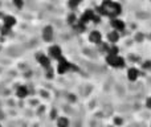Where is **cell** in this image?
I'll use <instances>...</instances> for the list:
<instances>
[{
    "label": "cell",
    "mask_w": 151,
    "mask_h": 127,
    "mask_svg": "<svg viewBox=\"0 0 151 127\" xmlns=\"http://www.w3.org/2000/svg\"><path fill=\"white\" fill-rule=\"evenodd\" d=\"M137 39H138V40H143V34H141V33H139L138 36H137Z\"/></svg>",
    "instance_id": "obj_22"
},
{
    "label": "cell",
    "mask_w": 151,
    "mask_h": 127,
    "mask_svg": "<svg viewBox=\"0 0 151 127\" xmlns=\"http://www.w3.org/2000/svg\"><path fill=\"white\" fill-rule=\"evenodd\" d=\"M146 106L149 107V109H151V97H150V98L146 101Z\"/></svg>",
    "instance_id": "obj_20"
},
{
    "label": "cell",
    "mask_w": 151,
    "mask_h": 127,
    "mask_svg": "<svg viewBox=\"0 0 151 127\" xmlns=\"http://www.w3.org/2000/svg\"><path fill=\"white\" fill-rule=\"evenodd\" d=\"M3 24H4L5 27H8V28H12L13 25H16V19L13 17L12 15H7L3 19Z\"/></svg>",
    "instance_id": "obj_10"
},
{
    "label": "cell",
    "mask_w": 151,
    "mask_h": 127,
    "mask_svg": "<svg viewBox=\"0 0 151 127\" xmlns=\"http://www.w3.org/2000/svg\"><path fill=\"white\" fill-rule=\"evenodd\" d=\"M48 57H49L50 60L60 61L61 58L64 57V56H63V50H61V48L58 47V45H50V47L48 48Z\"/></svg>",
    "instance_id": "obj_2"
},
{
    "label": "cell",
    "mask_w": 151,
    "mask_h": 127,
    "mask_svg": "<svg viewBox=\"0 0 151 127\" xmlns=\"http://www.w3.org/2000/svg\"><path fill=\"white\" fill-rule=\"evenodd\" d=\"M81 1H82V0H69V7L70 8H76V7H78V5L81 4Z\"/></svg>",
    "instance_id": "obj_16"
},
{
    "label": "cell",
    "mask_w": 151,
    "mask_h": 127,
    "mask_svg": "<svg viewBox=\"0 0 151 127\" xmlns=\"http://www.w3.org/2000/svg\"><path fill=\"white\" fill-rule=\"evenodd\" d=\"M143 66L145 67H151V62H150V61H147V62H145Z\"/></svg>",
    "instance_id": "obj_21"
},
{
    "label": "cell",
    "mask_w": 151,
    "mask_h": 127,
    "mask_svg": "<svg viewBox=\"0 0 151 127\" xmlns=\"http://www.w3.org/2000/svg\"><path fill=\"white\" fill-rule=\"evenodd\" d=\"M122 11V7L121 4L115 1H111V0H104L101 5L97 8V13L99 16H109L111 19H115Z\"/></svg>",
    "instance_id": "obj_1"
},
{
    "label": "cell",
    "mask_w": 151,
    "mask_h": 127,
    "mask_svg": "<svg viewBox=\"0 0 151 127\" xmlns=\"http://www.w3.org/2000/svg\"><path fill=\"white\" fill-rule=\"evenodd\" d=\"M16 95L21 99L25 98V97H28V88H27V86H20V88H17Z\"/></svg>",
    "instance_id": "obj_12"
},
{
    "label": "cell",
    "mask_w": 151,
    "mask_h": 127,
    "mask_svg": "<svg viewBox=\"0 0 151 127\" xmlns=\"http://www.w3.org/2000/svg\"><path fill=\"white\" fill-rule=\"evenodd\" d=\"M94 16H96V12H94V11H91V9H86L85 12H83L82 17H81L80 23L86 24L88 21H93V17H94Z\"/></svg>",
    "instance_id": "obj_7"
},
{
    "label": "cell",
    "mask_w": 151,
    "mask_h": 127,
    "mask_svg": "<svg viewBox=\"0 0 151 127\" xmlns=\"http://www.w3.org/2000/svg\"><path fill=\"white\" fill-rule=\"evenodd\" d=\"M107 39H109V41L110 42H117L118 41V39H119V33H118L117 31H113V32H110L109 34H107Z\"/></svg>",
    "instance_id": "obj_14"
},
{
    "label": "cell",
    "mask_w": 151,
    "mask_h": 127,
    "mask_svg": "<svg viewBox=\"0 0 151 127\" xmlns=\"http://www.w3.org/2000/svg\"><path fill=\"white\" fill-rule=\"evenodd\" d=\"M73 69H77V67L73 66V64L69 62L68 60H65V58H61L60 61H58V66H57V72L58 74H65L66 72H69V70H73Z\"/></svg>",
    "instance_id": "obj_3"
},
{
    "label": "cell",
    "mask_w": 151,
    "mask_h": 127,
    "mask_svg": "<svg viewBox=\"0 0 151 127\" xmlns=\"http://www.w3.org/2000/svg\"><path fill=\"white\" fill-rule=\"evenodd\" d=\"M106 62L113 67H123L125 66V60L119 56H106Z\"/></svg>",
    "instance_id": "obj_4"
},
{
    "label": "cell",
    "mask_w": 151,
    "mask_h": 127,
    "mask_svg": "<svg viewBox=\"0 0 151 127\" xmlns=\"http://www.w3.org/2000/svg\"><path fill=\"white\" fill-rule=\"evenodd\" d=\"M12 1H13V5H15L16 8H23L24 0H12Z\"/></svg>",
    "instance_id": "obj_17"
},
{
    "label": "cell",
    "mask_w": 151,
    "mask_h": 127,
    "mask_svg": "<svg viewBox=\"0 0 151 127\" xmlns=\"http://www.w3.org/2000/svg\"><path fill=\"white\" fill-rule=\"evenodd\" d=\"M68 20H69V24H74L76 23V16L74 15H70Z\"/></svg>",
    "instance_id": "obj_19"
},
{
    "label": "cell",
    "mask_w": 151,
    "mask_h": 127,
    "mask_svg": "<svg viewBox=\"0 0 151 127\" xmlns=\"http://www.w3.org/2000/svg\"><path fill=\"white\" fill-rule=\"evenodd\" d=\"M111 27L115 29L117 32H121V31H123L125 29V23H123L122 20H119V19H113L111 20Z\"/></svg>",
    "instance_id": "obj_9"
},
{
    "label": "cell",
    "mask_w": 151,
    "mask_h": 127,
    "mask_svg": "<svg viewBox=\"0 0 151 127\" xmlns=\"http://www.w3.org/2000/svg\"><path fill=\"white\" fill-rule=\"evenodd\" d=\"M138 77H139V70L138 69H135V67H130V69L127 70V78L130 81H135Z\"/></svg>",
    "instance_id": "obj_11"
},
{
    "label": "cell",
    "mask_w": 151,
    "mask_h": 127,
    "mask_svg": "<svg viewBox=\"0 0 151 127\" xmlns=\"http://www.w3.org/2000/svg\"><path fill=\"white\" fill-rule=\"evenodd\" d=\"M57 127H69V119L65 117L57 118Z\"/></svg>",
    "instance_id": "obj_13"
},
{
    "label": "cell",
    "mask_w": 151,
    "mask_h": 127,
    "mask_svg": "<svg viewBox=\"0 0 151 127\" xmlns=\"http://www.w3.org/2000/svg\"><path fill=\"white\" fill-rule=\"evenodd\" d=\"M89 40H90V42H93V44H101L102 36L98 31H93V32H90V34H89Z\"/></svg>",
    "instance_id": "obj_8"
},
{
    "label": "cell",
    "mask_w": 151,
    "mask_h": 127,
    "mask_svg": "<svg viewBox=\"0 0 151 127\" xmlns=\"http://www.w3.org/2000/svg\"><path fill=\"white\" fill-rule=\"evenodd\" d=\"M115 122H117L118 125H119V123H122V119H115Z\"/></svg>",
    "instance_id": "obj_23"
},
{
    "label": "cell",
    "mask_w": 151,
    "mask_h": 127,
    "mask_svg": "<svg viewBox=\"0 0 151 127\" xmlns=\"http://www.w3.org/2000/svg\"><path fill=\"white\" fill-rule=\"evenodd\" d=\"M0 31H1V34H8V32H11V28H8V27L3 25Z\"/></svg>",
    "instance_id": "obj_18"
},
{
    "label": "cell",
    "mask_w": 151,
    "mask_h": 127,
    "mask_svg": "<svg viewBox=\"0 0 151 127\" xmlns=\"http://www.w3.org/2000/svg\"><path fill=\"white\" fill-rule=\"evenodd\" d=\"M37 61H39V64L41 65L44 69H52V65H50V58L48 57V55H37L36 56Z\"/></svg>",
    "instance_id": "obj_5"
},
{
    "label": "cell",
    "mask_w": 151,
    "mask_h": 127,
    "mask_svg": "<svg viewBox=\"0 0 151 127\" xmlns=\"http://www.w3.org/2000/svg\"><path fill=\"white\" fill-rule=\"evenodd\" d=\"M41 36L44 39V41L50 42L53 40V36H55V32H53V28L50 25H47L41 32Z\"/></svg>",
    "instance_id": "obj_6"
},
{
    "label": "cell",
    "mask_w": 151,
    "mask_h": 127,
    "mask_svg": "<svg viewBox=\"0 0 151 127\" xmlns=\"http://www.w3.org/2000/svg\"><path fill=\"white\" fill-rule=\"evenodd\" d=\"M118 48L117 47H110L109 48V50H107V55H110V56H118Z\"/></svg>",
    "instance_id": "obj_15"
}]
</instances>
